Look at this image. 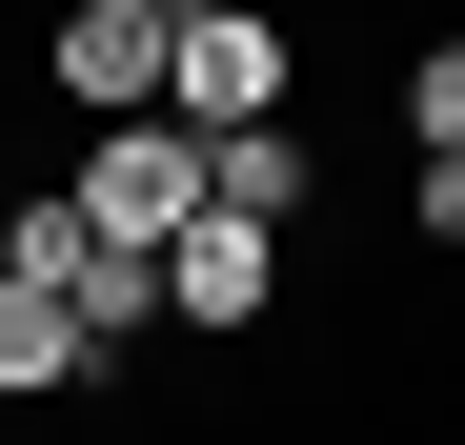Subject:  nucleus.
Instances as JSON below:
<instances>
[{
    "label": "nucleus",
    "mask_w": 465,
    "mask_h": 445,
    "mask_svg": "<svg viewBox=\"0 0 465 445\" xmlns=\"http://www.w3.org/2000/svg\"><path fill=\"white\" fill-rule=\"evenodd\" d=\"M61 203H82L102 243H142V263H163L183 222H203V122H102V142H82V183H61Z\"/></svg>",
    "instance_id": "nucleus-1"
},
{
    "label": "nucleus",
    "mask_w": 465,
    "mask_h": 445,
    "mask_svg": "<svg viewBox=\"0 0 465 445\" xmlns=\"http://www.w3.org/2000/svg\"><path fill=\"white\" fill-rule=\"evenodd\" d=\"M163 122H283V21H263V0H203V21L163 41Z\"/></svg>",
    "instance_id": "nucleus-2"
},
{
    "label": "nucleus",
    "mask_w": 465,
    "mask_h": 445,
    "mask_svg": "<svg viewBox=\"0 0 465 445\" xmlns=\"http://www.w3.org/2000/svg\"><path fill=\"white\" fill-rule=\"evenodd\" d=\"M263 304H283V222H223V203H203L183 243H163V324L223 344V324H263Z\"/></svg>",
    "instance_id": "nucleus-3"
},
{
    "label": "nucleus",
    "mask_w": 465,
    "mask_h": 445,
    "mask_svg": "<svg viewBox=\"0 0 465 445\" xmlns=\"http://www.w3.org/2000/svg\"><path fill=\"white\" fill-rule=\"evenodd\" d=\"M163 41H183V21H142V0H61V102L163 122Z\"/></svg>",
    "instance_id": "nucleus-4"
},
{
    "label": "nucleus",
    "mask_w": 465,
    "mask_h": 445,
    "mask_svg": "<svg viewBox=\"0 0 465 445\" xmlns=\"http://www.w3.org/2000/svg\"><path fill=\"white\" fill-rule=\"evenodd\" d=\"M82 364H102V344H82V304H61V283H0V385L41 405V385H82Z\"/></svg>",
    "instance_id": "nucleus-5"
},
{
    "label": "nucleus",
    "mask_w": 465,
    "mask_h": 445,
    "mask_svg": "<svg viewBox=\"0 0 465 445\" xmlns=\"http://www.w3.org/2000/svg\"><path fill=\"white\" fill-rule=\"evenodd\" d=\"M203 203H223V222H283V203H303V142H283V122H223V142H203Z\"/></svg>",
    "instance_id": "nucleus-6"
},
{
    "label": "nucleus",
    "mask_w": 465,
    "mask_h": 445,
    "mask_svg": "<svg viewBox=\"0 0 465 445\" xmlns=\"http://www.w3.org/2000/svg\"><path fill=\"white\" fill-rule=\"evenodd\" d=\"M405 122H425V163H465V41H425V82H405Z\"/></svg>",
    "instance_id": "nucleus-7"
},
{
    "label": "nucleus",
    "mask_w": 465,
    "mask_h": 445,
    "mask_svg": "<svg viewBox=\"0 0 465 445\" xmlns=\"http://www.w3.org/2000/svg\"><path fill=\"white\" fill-rule=\"evenodd\" d=\"M142 21H203V0H142Z\"/></svg>",
    "instance_id": "nucleus-8"
}]
</instances>
